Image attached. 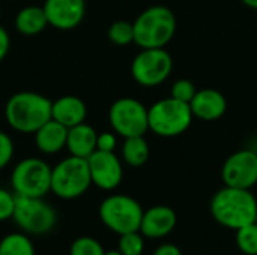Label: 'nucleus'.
Returning a JSON list of instances; mask_svg holds the SVG:
<instances>
[{"instance_id":"nucleus-3","label":"nucleus","mask_w":257,"mask_h":255,"mask_svg":"<svg viewBox=\"0 0 257 255\" xmlns=\"http://www.w3.org/2000/svg\"><path fill=\"white\" fill-rule=\"evenodd\" d=\"M134 24V42L145 48H164L176 32L175 14L166 6H151Z\"/></svg>"},{"instance_id":"nucleus-12","label":"nucleus","mask_w":257,"mask_h":255,"mask_svg":"<svg viewBox=\"0 0 257 255\" xmlns=\"http://www.w3.org/2000/svg\"><path fill=\"white\" fill-rule=\"evenodd\" d=\"M92 183L104 191H111L122 182L123 170L119 158L113 152L95 150L87 158Z\"/></svg>"},{"instance_id":"nucleus-32","label":"nucleus","mask_w":257,"mask_h":255,"mask_svg":"<svg viewBox=\"0 0 257 255\" xmlns=\"http://www.w3.org/2000/svg\"><path fill=\"white\" fill-rule=\"evenodd\" d=\"M245 6L248 8H253V9H257V0H241Z\"/></svg>"},{"instance_id":"nucleus-33","label":"nucleus","mask_w":257,"mask_h":255,"mask_svg":"<svg viewBox=\"0 0 257 255\" xmlns=\"http://www.w3.org/2000/svg\"><path fill=\"white\" fill-rule=\"evenodd\" d=\"M104 255H122L120 252H119V249L117 251H108V252H105Z\"/></svg>"},{"instance_id":"nucleus-7","label":"nucleus","mask_w":257,"mask_h":255,"mask_svg":"<svg viewBox=\"0 0 257 255\" xmlns=\"http://www.w3.org/2000/svg\"><path fill=\"white\" fill-rule=\"evenodd\" d=\"M99 218L108 230L117 234L140 231L143 209L128 195H111L101 203Z\"/></svg>"},{"instance_id":"nucleus-31","label":"nucleus","mask_w":257,"mask_h":255,"mask_svg":"<svg viewBox=\"0 0 257 255\" xmlns=\"http://www.w3.org/2000/svg\"><path fill=\"white\" fill-rule=\"evenodd\" d=\"M154 255H182L179 248L176 245H172V243H166V245H161Z\"/></svg>"},{"instance_id":"nucleus-21","label":"nucleus","mask_w":257,"mask_h":255,"mask_svg":"<svg viewBox=\"0 0 257 255\" xmlns=\"http://www.w3.org/2000/svg\"><path fill=\"white\" fill-rule=\"evenodd\" d=\"M0 255H36L26 233H11L0 240Z\"/></svg>"},{"instance_id":"nucleus-19","label":"nucleus","mask_w":257,"mask_h":255,"mask_svg":"<svg viewBox=\"0 0 257 255\" xmlns=\"http://www.w3.org/2000/svg\"><path fill=\"white\" fill-rule=\"evenodd\" d=\"M48 24L44 8L39 6H27L17 14L15 27L23 35H38Z\"/></svg>"},{"instance_id":"nucleus-2","label":"nucleus","mask_w":257,"mask_h":255,"mask_svg":"<svg viewBox=\"0 0 257 255\" xmlns=\"http://www.w3.org/2000/svg\"><path fill=\"white\" fill-rule=\"evenodd\" d=\"M53 102L33 92H20L9 98L5 107V117L11 128L24 134H35L42 125L51 120Z\"/></svg>"},{"instance_id":"nucleus-30","label":"nucleus","mask_w":257,"mask_h":255,"mask_svg":"<svg viewBox=\"0 0 257 255\" xmlns=\"http://www.w3.org/2000/svg\"><path fill=\"white\" fill-rule=\"evenodd\" d=\"M9 45H11V41H9L6 30L3 27H0V62L6 57V54L9 51Z\"/></svg>"},{"instance_id":"nucleus-34","label":"nucleus","mask_w":257,"mask_h":255,"mask_svg":"<svg viewBox=\"0 0 257 255\" xmlns=\"http://www.w3.org/2000/svg\"><path fill=\"white\" fill-rule=\"evenodd\" d=\"M256 224H257V215H256Z\"/></svg>"},{"instance_id":"nucleus-16","label":"nucleus","mask_w":257,"mask_h":255,"mask_svg":"<svg viewBox=\"0 0 257 255\" xmlns=\"http://www.w3.org/2000/svg\"><path fill=\"white\" fill-rule=\"evenodd\" d=\"M87 114L86 104L77 96H62L51 105V119L68 129L84 122Z\"/></svg>"},{"instance_id":"nucleus-1","label":"nucleus","mask_w":257,"mask_h":255,"mask_svg":"<svg viewBox=\"0 0 257 255\" xmlns=\"http://www.w3.org/2000/svg\"><path fill=\"white\" fill-rule=\"evenodd\" d=\"M211 212L223 227L239 230L256 222L257 200L250 189L226 186L212 197Z\"/></svg>"},{"instance_id":"nucleus-20","label":"nucleus","mask_w":257,"mask_h":255,"mask_svg":"<svg viewBox=\"0 0 257 255\" xmlns=\"http://www.w3.org/2000/svg\"><path fill=\"white\" fill-rule=\"evenodd\" d=\"M122 156L125 162L131 167H142L149 159V146L145 140V135L128 137L125 138L122 147Z\"/></svg>"},{"instance_id":"nucleus-18","label":"nucleus","mask_w":257,"mask_h":255,"mask_svg":"<svg viewBox=\"0 0 257 255\" xmlns=\"http://www.w3.org/2000/svg\"><path fill=\"white\" fill-rule=\"evenodd\" d=\"M96 140H98L96 131L83 122L68 129L66 147L72 156L87 159L96 150Z\"/></svg>"},{"instance_id":"nucleus-6","label":"nucleus","mask_w":257,"mask_h":255,"mask_svg":"<svg viewBox=\"0 0 257 255\" xmlns=\"http://www.w3.org/2000/svg\"><path fill=\"white\" fill-rule=\"evenodd\" d=\"M12 219L26 234L42 236L50 233L57 224L56 210L39 197H24L15 194V209Z\"/></svg>"},{"instance_id":"nucleus-26","label":"nucleus","mask_w":257,"mask_h":255,"mask_svg":"<svg viewBox=\"0 0 257 255\" xmlns=\"http://www.w3.org/2000/svg\"><path fill=\"white\" fill-rule=\"evenodd\" d=\"M196 86L190 80H178L172 87V96L178 101L190 104L196 95Z\"/></svg>"},{"instance_id":"nucleus-29","label":"nucleus","mask_w":257,"mask_h":255,"mask_svg":"<svg viewBox=\"0 0 257 255\" xmlns=\"http://www.w3.org/2000/svg\"><path fill=\"white\" fill-rule=\"evenodd\" d=\"M116 147V138L110 132H102L98 135L96 140V150H104V152H113Z\"/></svg>"},{"instance_id":"nucleus-13","label":"nucleus","mask_w":257,"mask_h":255,"mask_svg":"<svg viewBox=\"0 0 257 255\" xmlns=\"http://www.w3.org/2000/svg\"><path fill=\"white\" fill-rule=\"evenodd\" d=\"M44 12L48 24L59 30L75 29L84 18V0H45Z\"/></svg>"},{"instance_id":"nucleus-25","label":"nucleus","mask_w":257,"mask_h":255,"mask_svg":"<svg viewBox=\"0 0 257 255\" xmlns=\"http://www.w3.org/2000/svg\"><path fill=\"white\" fill-rule=\"evenodd\" d=\"M145 248L143 237L139 231H131L120 234L119 239V252L122 255H142Z\"/></svg>"},{"instance_id":"nucleus-4","label":"nucleus","mask_w":257,"mask_h":255,"mask_svg":"<svg viewBox=\"0 0 257 255\" xmlns=\"http://www.w3.org/2000/svg\"><path fill=\"white\" fill-rule=\"evenodd\" d=\"M92 185L86 158L69 156L51 168V192L63 200L81 197Z\"/></svg>"},{"instance_id":"nucleus-22","label":"nucleus","mask_w":257,"mask_h":255,"mask_svg":"<svg viewBox=\"0 0 257 255\" xmlns=\"http://www.w3.org/2000/svg\"><path fill=\"white\" fill-rule=\"evenodd\" d=\"M236 243L238 248L245 255H257V224H248L236 230Z\"/></svg>"},{"instance_id":"nucleus-14","label":"nucleus","mask_w":257,"mask_h":255,"mask_svg":"<svg viewBox=\"0 0 257 255\" xmlns=\"http://www.w3.org/2000/svg\"><path fill=\"white\" fill-rule=\"evenodd\" d=\"M190 108L193 116L206 122H212L220 119L226 113L227 102L223 93H220L218 90L203 89L196 92L194 98L190 102Z\"/></svg>"},{"instance_id":"nucleus-27","label":"nucleus","mask_w":257,"mask_h":255,"mask_svg":"<svg viewBox=\"0 0 257 255\" xmlns=\"http://www.w3.org/2000/svg\"><path fill=\"white\" fill-rule=\"evenodd\" d=\"M15 209V194L0 188V221L11 219Z\"/></svg>"},{"instance_id":"nucleus-23","label":"nucleus","mask_w":257,"mask_h":255,"mask_svg":"<svg viewBox=\"0 0 257 255\" xmlns=\"http://www.w3.org/2000/svg\"><path fill=\"white\" fill-rule=\"evenodd\" d=\"M108 39L116 45H128L134 42V24L128 21H116L108 29Z\"/></svg>"},{"instance_id":"nucleus-10","label":"nucleus","mask_w":257,"mask_h":255,"mask_svg":"<svg viewBox=\"0 0 257 255\" xmlns=\"http://www.w3.org/2000/svg\"><path fill=\"white\" fill-rule=\"evenodd\" d=\"M108 119L113 129L125 138L145 135L149 129L148 108L134 98H120L113 102Z\"/></svg>"},{"instance_id":"nucleus-15","label":"nucleus","mask_w":257,"mask_h":255,"mask_svg":"<svg viewBox=\"0 0 257 255\" xmlns=\"http://www.w3.org/2000/svg\"><path fill=\"white\" fill-rule=\"evenodd\" d=\"M176 225V213L167 206H155L143 212L140 231L143 236L158 239L167 236Z\"/></svg>"},{"instance_id":"nucleus-17","label":"nucleus","mask_w":257,"mask_h":255,"mask_svg":"<svg viewBox=\"0 0 257 255\" xmlns=\"http://www.w3.org/2000/svg\"><path fill=\"white\" fill-rule=\"evenodd\" d=\"M66 138H68V128L56 122L54 119L48 120L35 132V141L38 149L47 155L60 152L66 146Z\"/></svg>"},{"instance_id":"nucleus-8","label":"nucleus","mask_w":257,"mask_h":255,"mask_svg":"<svg viewBox=\"0 0 257 255\" xmlns=\"http://www.w3.org/2000/svg\"><path fill=\"white\" fill-rule=\"evenodd\" d=\"M11 183L17 195L39 197L51 191V168L38 158H26L12 171Z\"/></svg>"},{"instance_id":"nucleus-9","label":"nucleus","mask_w":257,"mask_h":255,"mask_svg":"<svg viewBox=\"0 0 257 255\" xmlns=\"http://www.w3.org/2000/svg\"><path fill=\"white\" fill-rule=\"evenodd\" d=\"M173 69L172 56L163 48H145L133 60L131 75L145 87H155L164 83Z\"/></svg>"},{"instance_id":"nucleus-11","label":"nucleus","mask_w":257,"mask_h":255,"mask_svg":"<svg viewBox=\"0 0 257 255\" xmlns=\"http://www.w3.org/2000/svg\"><path fill=\"white\" fill-rule=\"evenodd\" d=\"M226 186L250 189L257 183V153L253 150H238L230 155L221 170Z\"/></svg>"},{"instance_id":"nucleus-28","label":"nucleus","mask_w":257,"mask_h":255,"mask_svg":"<svg viewBox=\"0 0 257 255\" xmlns=\"http://www.w3.org/2000/svg\"><path fill=\"white\" fill-rule=\"evenodd\" d=\"M14 156V143L11 137L0 131V170L5 168Z\"/></svg>"},{"instance_id":"nucleus-5","label":"nucleus","mask_w":257,"mask_h":255,"mask_svg":"<svg viewBox=\"0 0 257 255\" xmlns=\"http://www.w3.org/2000/svg\"><path fill=\"white\" fill-rule=\"evenodd\" d=\"M149 129L160 137H176L184 134L193 120L190 104L173 96L155 102L148 110Z\"/></svg>"},{"instance_id":"nucleus-24","label":"nucleus","mask_w":257,"mask_h":255,"mask_svg":"<svg viewBox=\"0 0 257 255\" xmlns=\"http://www.w3.org/2000/svg\"><path fill=\"white\" fill-rule=\"evenodd\" d=\"M105 251L102 245L89 236H81L75 239L71 245L69 255H104Z\"/></svg>"}]
</instances>
